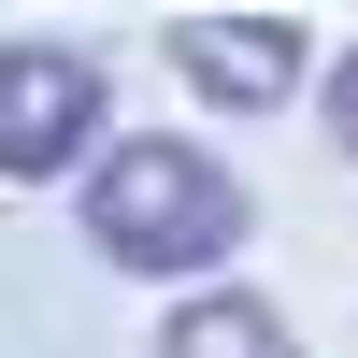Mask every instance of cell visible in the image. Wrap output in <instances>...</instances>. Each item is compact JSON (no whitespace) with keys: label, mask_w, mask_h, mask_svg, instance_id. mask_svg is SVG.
Wrapping results in <instances>:
<instances>
[{"label":"cell","mask_w":358,"mask_h":358,"mask_svg":"<svg viewBox=\"0 0 358 358\" xmlns=\"http://www.w3.org/2000/svg\"><path fill=\"white\" fill-rule=\"evenodd\" d=\"M244 229H258V201H244V172H229L215 143L143 129V143H115V158L86 172V244H101L115 273L201 287V273H229V258H244Z\"/></svg>","instance_id":"cell-1"},{"label":"cell","mask_w":358,"mask_h":358,"mask_svg":"<svg viewBox=\"0 0 358 358\" xmlns=\"http://www.w3.org/2000/svg\"><path fill=\"white\" fill-rule=\"evenodd\" d=\"M0 172L15 187L101 172V57H72V43H15L0 57Z\"/></svg>","instance_id":"cell-2"},{"label":"cell","mask_w":358,"mask_h":358,"mask_svg":"<svg viewBox=\"0 0 358 358\" xmlns=\"http://www.w3.org/2000/svg\"><path fill=\"white\" fill-rule=\"evenodd\" d=\"M172 72L215 115H273L287 86H301V29L287 15H172Z\"/></svg>","instance_id":"cell-3"},{"label":"cell","mask_w":358,"mask_h":358,"mask_svg":"<svg viewBox=\"0 0 358 358\" xmlns=\"http://www.w3.org/2000/svg\"><path fill=\"white\" fill-rule=\"evenodd\" d=\"M158 358H301V330H287L258 287H187L172 330H158Z\"/></svg>","instance_id":"cell-4"},{"label":"cell","mask_w":358,"mask_h":358,"mask_svg":"<svg viewBox=\"0 0 358 358\" xmlns=\"http://www.w3.org/2000/svg\"><path fill=\"white\" fill-rule=\"evenodd\" d=\"M330 143H344V158H358V57H344V72H330Z\"/></svg>","instance_id":"cell-5"}]
</instances>
